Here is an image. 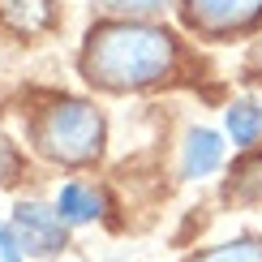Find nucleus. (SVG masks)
Returning a JSON list of instances; mask_svg holds the SVG:
<instances>
[{
  "label": "nucleus",
  "instance_id": "f257e3e1",
  "mask_svg": "<svg viewBox=\"0 0 262 262\" xmlns=\"http://www.w3.org/2000/svg\"><path fill=\"white\" fill-rule=\"evenodd\" d=\"M177 64V43L168 30L146 21H107L91 30L82 52V73L107 91H138L168 78Z\"/></svg>",
  "mask_w": 262,
  "mask_h": 262
},
{
  "label": "nucleus",
  "instance_id": "f03ea898",
  "mask_svg": "<svg viewBox=\"0 0 262 262\" xmlns=\"http://www.w3.org/2000/svg\"><path fill=\"white\" fill-rule=\"evenodd\" d=\"M35 146L48 159L60 163H91L103 146V121L91 103L82 99H60L43 107L35 121Z\"/></svg>",
  "mask_w": 262,
  "mask_h": 262
},
{
  "label": "nucleus",
  "instance_id": "7ed1b4c3",
  "mask_svg": "<svg viewBox=\"0 0 262 262\" xmlns=\"http://www.w3.org/2000/svg\"><path fill=\"white\" fill-rule=\"evenodd\" d=\"M13 232L26 254L35 258H56L64 249V220L56 206H43V202H17L13 206Z\"/></svg>",
  "mask_w": 262,
  "mask_h": 262
},
{
  "label": "nucleus",
  "instance_id": "20e7f679",
  "mask_svg": "<svg viewBox=\"0 0 262 262\" xmlns=\"http://www.w3.org/2000/svg\"><path fill=\"white\" fill-rule=\"evenodd\" d=\"M185 17L193 30L228 35V30H245L249 21L262 17V0H185Z\"/></svg>",
  "mask_w": 262,
  "mask_h": 262
},
{
  "label": "nucleus",
  "instance_id": "39448f33",
  "mask_svg": "<svg viewBox=\"0 0 262 262\" xmlns=\"http://www.w3.org/2000/svg\"><path fill=\"white\" fill-rule=\"evenodd\" d=\"M220 163H224L220 134H215V129H189L185 150H181V177L185 181H202V177H211Z\"/></svg>",
  "mask_w": 262,
  "mask_h": 262
},
{
  "label": "nucleus",
  "instance_id": "423d86ee",
  "mask_svg": "<svg viewBox=\"0 0 262 262\" xmlns=\"http://www.w3.org/2000/svg\"><path fill=\"white\" fill-rule=\"evenodd\" d=\"M56 211H60L64 228H78V224H91V220L103 215V198L95 189H86V185L69 181V185H60V193H56Z\"/></svg>",
  "mask_w": 262,
  "mask_h": 262
},
{
  "label": "nucleus",
  "instance_id": "0eeeda50",
  "mask_svg": "<svg viewBox=\"0 0 262 262\" xmlns=\"http://www.w3.org/2000/svg\"><path fill=\"white\" fill-rule=\"evenodd\" d=\"M0 17H5L17 35H35V30L52 26L56 5H52V0H0Z\"/></svg>",
  "mask_w": 262,
  "mask_h": 262
},
{
  "label": "nucleus",
  "instance_id": "6e6552de",
  "mask_svg": "<svg viewBox=\"0 0 262 262\" xmlns=\"http://www.w3.org/2000/svg\"><path fill=\"white\" fill-rule=\"evenodd\" d=\"M224 125H228V134H232L236 146H254V142L262 138V107L249 103V99H241V103L228 107Z\"/></svg>",
  "mask_w": 262,
  "mask_h": 262
},
{
  "label": "nucleus",
  "instance_id": "1a4fd4ad",
  "mask_svg": "<svg viewBox=\"0 0 262 262\" xmlns=\"http://www.w3.org/2000/svg\"><path fill=\"white\" fill-rule=\"evenodd\" d=\"M228 198L232 202H262V155H249L232 168V181H228Z\"/></svg>",
  "mask_w": 262,
  "mask_h": 262
},
{
  "label": "nucleus",
  "instance_id": "9d476101",
  "mask_svg": "<svg viewBox=\"0 0 262 262\" xmlns=\"http://www.w3.org/2000/svg\"><path fill=\"white\" fill-rule=\"evenodd\" d=\"M193 262H262V241L241 236V241H224L215 249H202Z\"/></svg>",
  "mask_w": 262,
  "mask_h": 262
},
{
  "label": "nucleus",
  "instance_id": "9b49d317",
  "mask_svg": "<svg viewBox=\"0 0 262 262\" xmlns=\"http://www.w3.org/2000/svg\"><path fill=\"white\" fill-rule=\"evenodd\" d=\"M172 0H107V9L121 17H146V13H163Z\"/></svg>",
  "mask_w": 262,
  "mask_h": 262
},
{
  "label": "nucleus",
  "instance_id": "f8f14e48",
  "mask_svg": "<svg viewBox=\"0 0 262 262\" xmlns=\"http://www.w3.org/2000/svg\"><path fill=\"white\" fill-rule=\"evenodd\" d=\"M0 262H26V249H21L13 224H0Z\"/></svg>",
  "mask_w": 262,
  "mask_h": 262
},
{
  "label": "nucleus",
  "instance_id": "ddd939ff",
  "mask_svg": "<svg viewBox=\"0 0 262 262\" xmlns=\"http://www.w3.org/2000/svg\"><path fill=\"white\" fill-rule=\"evenodd\" d=\"M13 168H17V159H13V146H9V142L0 138V181H9V177H13Z\"/></svg>",
  "mask_w": 262,
  "mask_h": 262
}]
</instances>
